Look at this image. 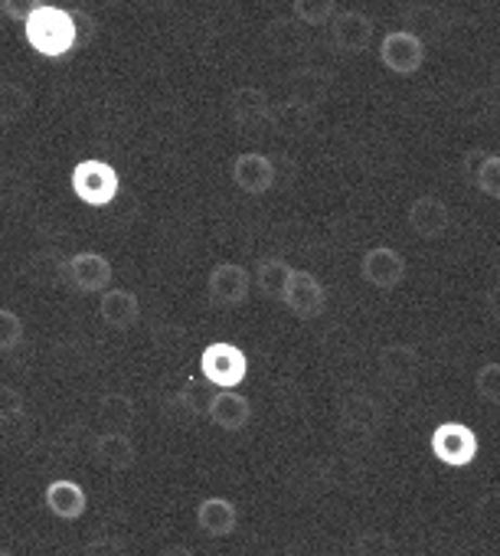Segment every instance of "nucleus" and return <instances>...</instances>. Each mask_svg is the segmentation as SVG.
<instances>
[{
	"instance_id": "obj_20",
	"label": "nucleus",
	"mask_w": 500,
	"mask_h": 556,
	"mask_svg": "<svg viewBox=\"0 0 500 556\" xmlns=\"http://www.w3.org/2000/svg\"><path fill=\"white\" fill-rule=\"evenodd\" d=\"M289 89H292V102H298L305 109H318L331 96V76L315 70V66H308V70L292 73Z\"/></svg>"
},
{
	"instance_id": "obj_28",
	"label": "nucleus",
	"mask_w": 500,
	"mask_h": 556,
	"mask_svg": "<svg viewBox=\"0 0 500 556\" xmlns=\"http://www.w3.org/2000/svg\"><path fill=\"white\" fill-rule=\"evenodd\" d=\"M30 197V184L21 170L4 167L0 170V203H24Z\"/></svg>"
},
{
	"instance_id": "obj_2",
	"label": "nucleus",
	"mask_w": 500,
	"mask_h": 556,
	"mask_svg": "<svg viewBox=\"0 0 500 556\" xmlns=\"http://www.w3.org/2000/svg\"><path fill=\"white\" fill-rule=\"evenodd\" d=\"M121 190V177L108 161L89 157L73 167V193L86 206H108Z\"/></svg>"
},
{
	"instance_id": "obj_17",
	"label": "nucleus",
	"mask_w": 500,
	"mask_h": 556,
	"mask_svg": "<svg viewBox=\"0 0 500 556\" xmlns=\"http://www.w3.org/2000/svg\"><path fill=\"white\" fill-rule=\"evenodd\" d=\"M235 523H239V510H235V504L232 501H226V497H206V501H200V507H196V527L206 533V536H229V533H235Z\"/></svg>"
},
{
	"instance_id": "obj_8",
	"label": "nucleus",
	"mask_w": 500,
	"mask_h": 556,
	"mask_svg": "<svg viewBox=\"0 0 500 556\" xmlns=\"http://www.w3.org/2000/svg\"><path fill=\"white\" fill-rule=\"evenodd\" d=\"M285 308L302 318V321H311L324 312L328 305V292L324 286L318 282V275L305 271V268H292V278H289V286H285V295H282Z\"/></svg>"
},
{
	"instance_id": "obj_27",
	"label": "nucleus",
	"mask_w": 500,
	"mask_h": 556,
	"mask_svg": "<svg viewBox=\"0 0 500 556\" xmlns=\"http://www.w3.org/2000/svg\"><path fill=\"white\" fill-rule=\"evenodd\" d=\"M474 390L484 403L490 406H500V364H484L477 374H474Z\"/></svg>"
},
{
	"instance_id": "obj_9",
	"label": "nucleus",
	"mask_w": 500,
	"mask_h": 556,
	"mask_svg": "<svg viewBox=\"0 0 500 556\" xmlns=\"http://www.w3.org/2000/svg\"><path fill=\"white\" fill-rule=\"evenodd\" d=\"M406 258L402 252H396L393 245H373L363 252L360 258V275H363V282H370L373 289H396L402 278H406Z\"/></svg>"
},
{
	"instance_id": "obj_32",
	"label": "nucleus",
	"mask_w": 500,
	"mask_h": 556,
	"mask_svg": "<svg viewBox=\"0 0 500 556\" xmlns=\"http://www.w3.org/2000/svg\"><path fill=\"white\" fill-rule=\"evenodd\" d=\"M272 30H275V34H272L269 40H272V47H275V50L282 47L285 53H292V50H298V47H302L295 24H289V21H275V24H272Z\"/></svg>"
},
{
	"instance_id": "obj_18",
	"label": "nucleus",
	"mask_w": 500,
	"mask_h": 556,
	"mask_svg": "<svg viewBox=\"0 0 500 556\" xmlns=\"http://www.w3.org/2000/svg\"><path fill=\"white\" fill-rule=\"evenodd\" d=\"M269 96L256 86H242L229 96V115L235 125L242 128H253V125H262L269 118Z\"/></svg>"
},
{
	"instance_id": "obj_10",
	"label": "nucleus",
	"mask_w": 500,
	"mask_h": 556,
	"mask_svg": "<svg viewBox=\"0 0 500 556\" xmlns=\"http://www.w3.org/2000/svg\"><path fill=\"white\" fill-rule=\"evenodd\" d=\"M229 174H232V184H235L242 193H248V197H262V193H269L272 184H275V161L266 157V154H259V151H245V154H239V157L232 161Z\"/></svg>"
},
{
	"instance_id": "obj_21",
	"label": "nucleus",
	"mask_w": 500,
	"mask_h": 556,
	"mask_svg": "<svg viewBox=\"0 0 500 556\" xmlns=\"http://www.w3.org/2000/svg\"><path fill=\"white\" fill-rule=\"evenodd\" d=\"M289 278H292V265L279 255H269L256 265V289L266 295V299H275L282 302L285 295V286H289Z\"/></svg>"
},
{
	"instance_id": "obj_25",
	"label": "nucleus",
	"mask_w": 500,
	"mask_h": 556,
	"mask_svg": "<svg viewBox=\"0 0 500 556\" xmlns=\"http://www.w3.org/2000/svg\"><path fill=\"white\" fill-rule=\"evenodd\" d=\"M27 112H30L27 89L17 86V83H0V122L14 125V122L27 118Z\"/></svg>"
},
{
	"instance_id": "obj_15",
	"label": "nucleus",
	"mask_w": 500,
	"mask_h": 556,
	"mask_svg": "<svg viewBox=\"0 0 500 556\" xmlns=\"http://www.w3.org/2000/svg\"><path fill=\"white\" fill-rule=\"evenodd\" d=\"M376 367H380V374H383L389 383L409 387V383H415L422 361H419V351H415L412 344H389V348L380 351Z\"/></svg>"
},
{
	"instance_id": "obj_29",
	"label": "nucleus",
	"mask_w": 500,
	"mask_h": 556,
	"mask_svg": "<svg viewBox=\"0 0 500 556\" xmlns=\"http://www.w3.org/2000/svg\"><path fill=\"white\" fill-rule=\"evenodd\" d=\"M24 341V321L11 308H0V351H14Z\"/></svg>"
},
{
	"instance_id": "obj_30",
	"label": "nucleus",
	"mask_w": 500,
	"mask_h": 556,
	"mask_svg": "<svg viewBox=\"0 0 500 556\" xmlns=\"http://www.w3.org/2000/svg\"><path fill=\"white\" fill-rule=\"evenodd\" d=\"M24 409H27V403H24L21 390H14V387H8V383H0V422H14V419H21Z\"/></svg>"
},
{
	"instance_id": "obj_24",
	"label": "nucleus",
	"mask_w": 500,
	"mask_h": 556,
	"mask_svg": "<svg viewBox=\"0 0 500 556\" xmlns=\"http://www.w3.org/2000/svg\"><path fill=\"white\" fill-rule=\"evenodd\" d=\"M99 419L105 429H128L134 422V403L125 393H105L99 400Z\"/></svg>"
},
{
	"instance_id": "obj_33",
	"label": "nucleus",
	"mask_w": 500,
	"mask_h": 556,
	"mask_svg": "<svg viewBox=\"0 0 500 556\" xmlns=\"http://www.w3.org/2000/svg\"><path fill=\"white\" fill-rule=\"evenodd\" d=\"M73 21H76V34H79V47L92 43L95 37V21L86 14V11H73Z\"/></svg>"
},
{
	"instance_id": "obj_4",
	"label": "nucleus",
	"mask_w": 500,
	"mask_h": 556,
	"mask_svg": "<svg viewBox=\"0 0 500 556\" xmlns=\"http://www.w3.org/2000/svg\"><path fill=\"white\" fill-rule=\"evenodd\" d=\"M112 262L102 252H76L63 258V282L86 295H102L112 286Z\"/></svg>"
},
{
	"instance_id": "obj_13",
	"label": "nucleus",
	"mask_w": 500,
	"mask_h": 556,
	"mask_svg": "<svg viewBox=\"0 0 500 556\" xmlns=\"http://www.w3.org/2000/svg\"><path fill=\"white\" fill-rule=\"evenodd\" d=\"M448 223H451V213H448V203L441 197L422 193V197L412 200V206H409V229L415 236L438 239V236H445Z\"/></svg>"
},
{
	"instance_id": "obj_34",
	"label": "nucleus",
	"mask_w": 500,
	"mask_h": 556,
	"mask_svg": "<svg viewBox=\"0 0 500 556\" xmlns=\"http://www.w3.org/2000/svg\"><path fill=\"white\" fill-rule=\"evenodd\" d=\"M487 315H490L493 325H500V286H493L487 292Z\"/></svg>"
},
{
	"instance_id": "obj_3",
	"label": "nucleus",
	"mask_w": 500,
	"mask_h": 556,
	"mask_svg": "<svg viewBox=\"0 0 500 556\" xmlns=\"http://www.w3.org/2000/svg\"><path fill=\"white\" fill-rule=\"evenodd\" d=\"M200 374L216 390H229V387H239L248 377V357L235 344L216 341V344L203 348V354H200Z\"/></svg>"
},
{
	"instance_id": "obj_35",
	"label": "nucleus",
	"mask_w": 500,
	"mask_h": 556,
	"mask_svg": "<svg viewBox=\"0 0 500 556\" xmlns=\"http://www.w3.org/2000/svg\"><path fill=\"white\" fill-rule=\"evenodd\" d=\"M108 4H121V0H108Z\"/></svg>"
},
{
	"instance_id": "obj_16",
	"label": "nucleus",
	"mask_w": 500,
	"mask_h": 556,
	"mask_svg": "<svg viewBox=\"0 0 500 556\" xmlns=\"http://www.w3.org/2000/svg\"><path fill=\"white\" fill-rule=\"evenodd\" d=\"M134 442H131V435L128 432H121V429H108V432H102L99 439H95V445H92V458L102 465V468H108V471H125V468H131L134 465Z\"/></svg>"
},
{
	"instance_id": "obj_23",
	"label": "nucleus",
	"mask_w": 500,
	"mask_h": 556,
	"mask_svg": "<svg viewBox=\"0 0 500 556\" xmlns=\"http://www.w3.org/2000/svg\"><path fill=\"white\" fill-rule=\"evenodd\" d=\"M467 170H471L474 187L484 197L500 200V154H480V151H474L467 157Z\"/></svg>"
},
{
	"instance_id": "obj_26",
	"label": "nucleus",
	"mask_w": 500,
	"mask_h": 556,
	"mask_svg": "<svg viewBox=\"0 0 500 556\" xmlns=\"http://www.w3.org/2000/svg\"><path fill=\"white\" fill-rule=\"evenodd\" d=\"M295 21L305 27H324L337 17V0H292Z\"/></svg>"
},
{
	"instance_id": "obj_5",
	"label": "nucleus",
	"mask_w": 500,
	"mask_h": 556,
	"mask_svg": "<svg viewBox=\"0 0 500 556\" xmlns=\"http://www.w3.org/2000/svg\"><path fill=\"white\" fill-rule=\"evenodd\" d=\"M432 455L448 468H467L477 458V435L464 422H441L432 432Z\"/></svg>"
},
{
	"instance_id": "obj_11",
	"label": "nucleus",
	"mask_w": 500,
	"mask_h": 556,
	"mask_svg": "<svg viewBox=\"0 0 500 556\" xmlns=\"http://www.w3.org/2000/svg\"><path fill=\"white\" fill-rule=\"evenodd\" d=\"M206 416L226 429V432H242L248 422H253V403H248L235 387L229 390H216L209 400H206Z\"/></svg>"
},
{
	"instance_id": "obj_12",
	"label": "nucleus",
	"mask_w": 500,
	"mask_h": 556,
	"mask_svg": "<svg viewBox=\"0 0 500 556\" xmlns=\"http://www.w3.org/2000/svg\"><path fill=\"white\" fill-rule=\"evenodd\" d=\"M331 43L341 53H363L373 43V21L363 11H341L331 21Z\"/></svg>"
},
{
	"instance_id": "obj_7",
	"label": "nucleus",
	"mask_w": 500,
	"mask_h": 556,
	"mask_svg": "<svg viewBox=\"0 0 500 556\" xmlns=\"http://www.w3.org/2000/svg\"><path fill=\"white\" fill-rule=\"evenodd\" d=\"M206 292L216 305L235 308L248 299V292H253V271L239 262H219L206 278Z\"/></svg>"
},
{
	"instance_id": "obj_6",
	"label": "nucleus",
	"mask_w": 500,
	"mask_h": 556,
	"mask_svg": "<svg viewBox=\"0 0 500 556\" xmlns=\"http://www.w3.org/2000/svg\"><path fill=\"white\" fill-rule=\"evenodd\" d=\"M380 63L396 76H412L425 63V43L415 30H393L380 43Z\"/></svg>"
},
{
	"instance_id": "obj_31",
	"label": "nucleus",
	"mask_w": 500,
	"mask_h": 556,
	"mask_svg": "<svg viewBox=\"0 0 500 556\" xmlns=\"http://www.w3.org/2000/svg\"><path fill=\"white\" fill-rule=\"evenodd\" d=\"M43 4L47 0H0V11H4V17L14 24H27Z\"/></svg>"
},
{
	"instance_id": "obj_1",
	"label": "nucleus",
	"mask_w": 500,
	"mask_h": 556,
	"mask_svg": "<svg viewBox=\"0 0 500 556\" xmlns=\"http://www.w3.org/2000/svg\"><path fill=\"white\" fill-rule=\"evenodd\" d=\"M24 34H27V43H30L40 56H50V60H60V56L79 50V34H76L73 11L53 8V4H43V8L24 24Z\"/></svg>"
},
{
	"instance_id": "obj_14",
	"label": "nucleus",
	"mask_w": 500,
	"mask_h": 556,
	"mask_svg": "<svg viewBox=\"0 0 500 556\" xmlns=\"http://www.w3.org/2000/svg\"><path fill=\"white\" fill-rule=\"evenodd\" d=\"M99 318L115 328V331H128L138 325L141 318V305H138V295L128 292V289H105L99 295Z\"/></svg>"
},
{
	"instance_id": "obj_22",
	"label": "nucleus",
	"mask_w": 500,
	"mask_h": 556,
	"mask_svg": "<svg viewBox=\"0 0 500 556\" xmlns=\"http://www.w3.org/2000/svg\"><path fill=\"white\" fill-rule=\"evenodd\" d=\"M341 422L347 429H363V432H373L380 422H383V409L373 396H347L341 403Z\"/></svg>"
},
{
	"instance_id": "obj_19",
	"label": "nucleus",
	"mask_w": 500,
	"mask_h": 556,
	"mask_svg": "<svg viewBox=\"0 0 500 556\" xmlns=\"http://www.w3.org/2000/svg\"><path fill=\"white\" fill-rule=\"evenodd\" d=\"M43 501H47L50 514H56L60 520H79L86 514V491L69 478L50 481Z\"/></svg>"
}]
</instances>
